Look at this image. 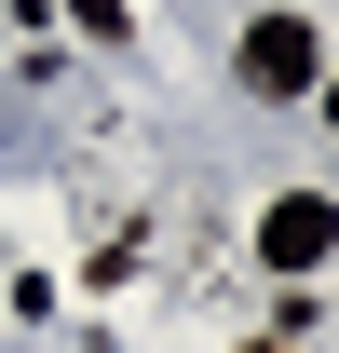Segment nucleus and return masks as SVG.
I'll return each instance as SVG.
<instances>
[{
  "mask_svg": "<svg viewBox=\"0 0 339 353\" xmlns=\"http://www.w3.org/2000/svg\"><path fill=\"white\" fill-rule=\"evenodd\" d=\"M258 259L285 272V285H312V272L339 259V204H326V190H285V204L258 218Z\"/></svg>",
  "mask_w": 339,
  "mask_h": 353,
  "instance_id": "2",
  "label": "nucleus"
},
{
  "mask_svg": "<svg viewBox=\"0 0 339 353\" xmlns=\"http://www.w3.org/2000/svg\"><path fill=\"white\" fill-rule=\"evenodd\" d=\"M245 353H298V340H245Z\"/></svg>",
  "mask_w": 339,
  "mask_h": 353,
  "instance_id": "4",
  "label": "nucleus"
},
{
  "mask_svg": "<svg viewBox=\"0 0 339 353\" xmlns=\"http://www.w3.org/2000/svg\"><path fill=\"white\" fill-rule=\"evenodd\" d=\"M231 68H245V95H271V109H285V95H312V68H326V41H312V14H258Z\"/></svg>",
  "mask_w": 339,
  "mask_h": 353,
  "instance_id": "1",
  "label": "nucleus"
},
{
  "mask_svg": "<svg viewBox=\"0 0 339 353\" xmlns=\"http://www.w3.org/2000/svg\"><path fill=\"white\" fill-rule=\"evenodd\" d=\"M68 14H82V28H95V41H123V0H68Z\"/></svg>",
  "mask_w": 339,
  "mask_h": 353,
  "instance_id": "3",
  "label": "nucleus"
}]
</instances>
